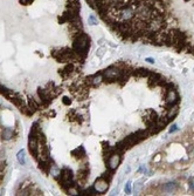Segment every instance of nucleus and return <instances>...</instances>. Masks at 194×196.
Instances as JSON below:
<instances>
[{
  "label": "nucleus",
  "mask_w": 194,
  "mask_h": 196,
  "mask_svg": "<svg viewBox=\"0 0 194 196\" xmlns=\"http://www.w3.org/2000/svg\"><path fill=\"white\" fill-rule=\"evenodd\" d=\"M17 157H18V161H19V163L20 164H25L26 163V160H25V152L24 150H20L19 153H18V155H17Z\"/></svg>",
  "instance_id": "nucleus-10"
},
{
  "label": "nucleus",
  "mask_w": 194,
  "mask_h": 196,
  "mask_svg": "<svg viewBox=\"0 0 194 196\" xmlns=\"http://www.w3.org/2000/svg\"><path fill=\"white\" fill-rule=\"evenodd\" d=\"M122 161V155L118 154V153H114L112 155H110L108 159H107V163H108V168L111 169V170H115L117 169V167L119 166Z\"/></svg>",
  "instance_id": "nucleus-2"
},
{
  "label": "nucleus",
  "mask_w": 194,
  "mask_h": 196,
  "mask_svg": "<svg viewBox=\"0 0 194 196\" xmlns=\"http://www.w3.org/2000/svg\"><path fill=\"white\" fill-rule=\"evenodd\" d=\"M14 106H17L18 108H20L21 106H24V105H26V102H25V100H22V97L20 96V94H18V95H15L14 97H12V99L10 100Z\"/></svg>",
  "instance_id": "nucleus-6"
},
{
  "label": "nucleus",
  "mask_w": 194,
  "mask_h": 196,
  "mask_svg": "<svg viewBox=\"0 0 194 196\" xmlns=\"http://www.w3.org/2000/svg\"><path fill=\"white\" fill-rule=\"evenodd\" d=\"M125 192L126 194H130L131 192V182H128L125 184Z\"/></svg>",
  "instance_id": "nucleus-14"
},
{
  "label": "nucleus",
  "mask_w": 194,
  "mask_h": 196,
  "mask_svg": "<svg viewBox=\"0 0 194 196\" xmlns=\"http://www.w3.org/2000/svg\"><path fill=\"white\" fill-rule=\"evenodd\" d=\"M71 155L76 156L77 159H85V150L83 147H78L71 152Z\"/></svg>",
  "instance_id": "nucleus-8"
},
{
  "label": "nucleus",
  "mask_w": 194,
  "mask_h": 196,
  "mask_svg": "<svg viewBox=\"0 0 194 196\" xmlns=\"http://www.w3.org/2000/svg\"><path fill=\"white\" fill-rule=\"evenodd\" d=\"M97 23H98V19H97L96 16H94V14L89 16V18H88V24H89V25L94 26V25H97Z\"/></svg>",
  "instance_id": "nucleus-11"
},
{
  "label": "nucleus",
  "mask_w": 194,
  "mask_h": 196,
  "mask_svg": "<svg viewBox=\"0 0 194 196\" xmlns=\"http://www.w3.org/2000/svg\"><path fill=\"white\" fill-rule=\"evenodd\" d=\"M0 160H5V149L0 148Z\"/></svg>",
  "instance_id": "nucleus-16"
},
{
  "label": "nucleus",
  "mask_w": 194,
  "mask_h": 196,
  "mask_svg": "<svg viewBox=\"0 0 194 196\" xmlns=\"http://www.w3.org/2000/svg\"><path fill=\"white\" fill-rule=\"evenodd\" d=\"M177 189H178V184L175 182H168L161 187V191L165 194H172V192L177 191Z\"/></svg>",
  "instance_id": "nucleus-4"
},
{
  "label": "nucleus",
  "mask_w": 194,
  "mask_h": 196,
  "mask_svg": "<svg viewBox=\"0 0 194 196\" xmlns=\"http://www.w3.org/2000/svg\"><path fill=\"white\" fill-rule=\"evenodd\" d=\"M145 61H147V62H150V63H154V59H152V58H146Z\"/></svg>",
  "instance_id": "nucleus-19"
},
{
  "label": "nucleus",
  "mask_w": 194,
  "mask_h": 196,
  "mask_svg": "<svg viewBox=\"0 0 194 196\" xmlns=\"http://www.w3.org/2000/svg\"><path fill=\"white\" fill-rule=\"evenodd\" d=\"M94 188H95V190H96L97 192L103 194V192H105V191L108 190V188H109V182H108L104 177L101 176L100 178H97L96 182L94 183Z\"/></svg>",
  "instance_id": "nucleus-3"
},
{
  "label": "nucleus",
  "mask_w": 194,
  "mask_h": 196,
  "mask_svg": "<svg viewBox=\"0 0 194 196\" xmlns=\"http://www.w3.org/2000/svg\"><path fill=\"white\" fill-rule=\"evenodd\" d=\"M103 52H104V47H101L98 51H97V54H98V56H102V55H103Z\"/></svg>",
  "instance_id": "nucleus-17"
},
{
  "label": "nucleus",
  "mask_w": 194,
  "mask_h": 196,
  "mask_svg": "<svg viewBox=\"0 0 194 196\" xmlns=\"http://www.w3.org/2000/svg\"><path fill=\"white\" fill-rule=\"evenodd\" d=\"M188 182H189V189H191V191L194 192V177H191L188 180Z\"/></svg>",
  "instance_id": "nucleus-12"
},
{
  "label": "nucleus",
  "mask_w": 194,
  "mask_h": 196,
  "mask_svg": "<svg viewBox=\"0 0 194 196\" xmlns=\"http://www.w3.org/2000/svg\"><path fill=\"white\" fill-rule=\"evenodd\" d=\"M19 111L24 114V115H26V116H32L33 114H34V112L28 107V105L26 104V105H24V106H21L20 108H19Z\"/></svg>",
  "instance_id": "nucleus-9"
},
{
  "label": "nucleus",
  "mask_w": 194,
  "mask_h": 196,
  "mask_svg": "<svg viewBox=\"0 0 194 196\" xmlns=\"http://www.w3.org/2000/svg\"><path fill=\"white\" fill-rule=\"evenodd\" d=\"M19 1H20V4H22V5H29V4L33 3V0H19Z\"/></svg>",
  "instance_id": "nucleus-15"
},
{
  "label": "nucleus",
  "mask_w": 194,
  "mask_h": 196,
  "mask_svg": "<svg viewBox=\"0 0 194 196\" xmlns=\"http://www.w3.org/2000/svg\"><path fill=\"white\" fill-rule=\"evenodd\" d=\"M139 171H142V173H146V168H145L144 166H140V168H139Z\"/></svg>",
  "instance_id": "nucleus-20"
},
{
  "label": "nucleus",
  "mask_w": 194,
  "mask_h": 196,
  "mask_svg": "<svg viewBox=\"0 0 194 196\" xmlns=\"http://www.w3.org/2000/svg\"><path fill=\"white\" fill-rule=\"evenodd\" d=\"M164 99H165L164 102H166L168 105H172V106H174L177 104H180V96L177 92V88L168 89L164 95Z\"/></svg>",
  "instance_id": "nucleus-1"
},
{
  "label": "nucleus",
  "mask_w": 194,
  "mask_h": 196,
  "mask_svg": "<svg viewBox=\"0 0 194 196\" xmlns=\"http://www.w3.org/2000/svg\"><path fill=\"white\" fill-rule=\"evenodd\" d=\"M13 136H14V130L11 129V128H6V129H4L3 133H1V137H3V140H5V141L11 140Z\"/></svg>",
  "instance_id": "nucleus-7"
},
{
  "label": "nucleus",
  "mask_w": 194,
  "mask_h": 196,
  "mask_svg": "<svg viewBox=\"0 0 194 196\" xmlns=\"http://www.w3.org/2000/svg\"><path fill=\"white\" fill-rule=\"evenodd\" d=\"M91 82H92V86H100L103 82V74L100 72L95 75H91Z\"/></svg>",
  "instance_id": "nucleus-5"
},
{
  "label": "nucleus",
  "mask_w": 194,
  "mask_h": 196,
  "mask_svg": "<svg viewBox=\"0 0 194 196\" xmlns=\"http://www.w3.org/2000/svg\"><path fill=\"white\" fill-rule=\"evenodd\" d=\"M177 129H178V126H177V125H173V126L171 127V129H170V133H174Z\"/></svg>",
  "instance_id": "nucleus-18"
},
{
  "label": "nucleus",
  "mask_w": 194,
  "mask_h": 196,
  "mask_svg": "<svg viewBox=\"0 0 194 196\" xmlns=\"http://www.w3.org/2000/svg\"><path fill=\"white\" fill-rule=\"evenodd\" d=\"M62 102H63V105H66V106H68V105H70V104H71V100L69 99V97H67V96H64V97H63V100H62Z\"/></svg>",
  "instance_id": "nucleus-13"
}]
</instances>
